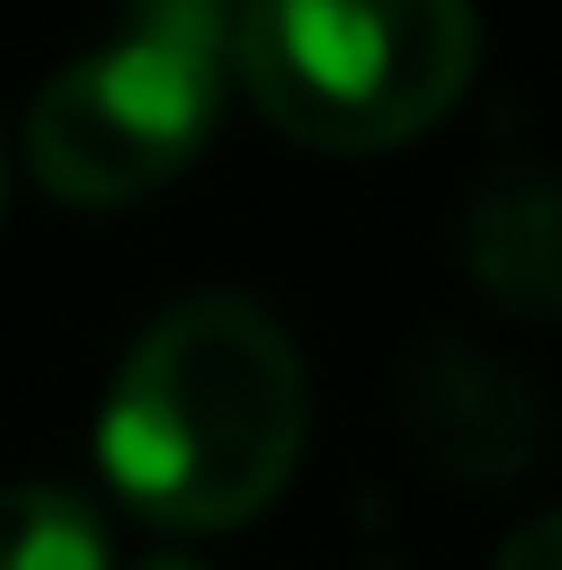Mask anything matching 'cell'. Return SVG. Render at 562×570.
Returning <instances> with one entry per match:
<instances>
[{
    "label": "cell",
    "instance_id": "obj_1",
    "mask_svg": "<svg viewBox=\"0 0 562 570\" xmlns=\"http://www.w3.org/2000/svg\"><path fill=\"white\" fill-rule=\"evenodd\" d=\"M306 446V364L248 298H183L132 340L100 405V471L158 529H240Z\"/></svg>",
    "mask_w": 562,
    "mask_h": 570
},
{
    "label": "cell",
    "instance_id": "obj_2",
    "mask_svg": "<svg viewBox=\"0 0 562 570\" xmlns=\"http://www.w3.org/2000/svg\"><path fill=\"white\" fill-rule=\"evenodd\" d=\"M265 125L332 157L405 149L480 67L472 0H248L231 33Z\"/></svg>",
    "mask_w": 562,
    "mask_h": 570
},
{
    "label": "cell",
    "instance_id": "obj_3",
    "mask_svg": "<svg viewBox=\"0 0 562 570\" xmlns=\"http://www.w3.org/2000/svg\"><path fill=\"white\" fill-rule=\"evenodd\" d=\"M224 50L231 42L199 26L132 17L125 42L58 67L26 125V157L42 174V190L67 207H125L174 183L216 132Z\"/></svg>",
    "mask_w": 562,
    "mask_h": 570
},
{
    "label": "cell",
    "instance_id": "obj_4",
    "mask_svg": "<svg viewBox=\"0 0 562 570\" xmlns=\"http://www.w3.org/2000/svg\"><path fill=\"white\" fill-rule=\"evenodd\" d=\"M405 439L455 480H513L538 446V397L472 347H422L405 372Z\"/></svg>",
    "mask_w": 562,
    "mask_h": 570
},
{
    "label": "cell",
    "instance_id": "obj_5",
    "mask_svg": "<svg viewBox=\"0 0 562 570\" xmlns=\"http://www.w3.org/2000/svg\"><path fill=\"white\" fill-rule=\"evenodd\" d=\"M463 273L505 314L562 323V174L513 166L463 207Z\"/></svg>",
    "mask_w": 562,
    "mask_h": 570
},
{
    "label": "cell",
    "instance_id": "obj_6",
    "mask_svg": "<svg viewBox=\"0 0 562 570\" xmlns=\"http://www.w3.org/2000/svg\"><path fill=\"white\" fill-rule=\"evenodd\" d=\"M0 570H108V529L67 488H0Z\"/></svg>",
    "mask_w": 562,
    "mask_h": 570
},
{
    "label": "cell",
    "instance_id": "obj_7",
    "mask_svg": "<svg viewBox=\"0 0 562 570\" xmlns=\"http://www.w3.org/2000/svg\"><path fill=\"white\" fill-rule=\"evenodd\" d=\"M132 17H174V26H199V33H216V42H231L248 0H132Z\"/></svg>",
    "mask_w": 562,
    "mask_h": 570
},
{
    "label": "cell",
    "instance_id": "obj_8",
    "mask_svg": "<svg viewBox=\"0 0 562 570\" xmlns=\"http://www.w3.org/2000/svg\"><path fill=\"white\" fill-rule=\"evenodd\" d=\"M496 570H562V513H538L530 529H513Z\"/></svg>",
    "mask_w": 562,
    "mask_h": 570
},
{
    "label": "cell",
    "instance_id": "obj_9",
    "mask_svg": "<svg viewBox=\"0 0 562 570\" xmlns=\"http://www.w3.org/2000/svg\"><path fill=\"white\" fill-rule=\"evenodd\" d=\"M141 570H190V562H141Z\"/></svg>",
    "mask_w": 562,
    "mask_h": 570
},
{
    "label": "cell",
    "instance_id": "obj_10",
    "mask_svg": "<svg viewBox=\"0 0 562 570\" xmlns=\"http://www.w3.org/2000/svg\"><path fill=\"white\" fill-rule=\"evenodd\" d=\"M0 174H9V157H0Z\"/></svg>",
    "mask_w": 562,
    "mask_h": 570
}]
</instances>
